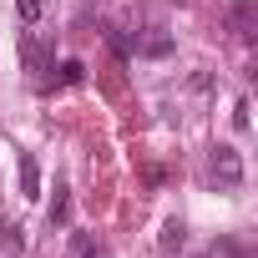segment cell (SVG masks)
<instances>
[{"instance_id":"obj_1","label":"cell","mask_w":258,"mask_h":258,"mask_svg":"<svg viewBox=\"0 0 258 258\" xmlns=\"http://www.w3.org/2000/svg\"><path fill=\"white\" fill-rule=\"evenodd\" d=\"M208 167H213V182L218 187H243V157H238V147H213V157H208Z\"/></svg>"},{"instance_id":"obj_2","label":"cell","mask_w":258,"mask_h":258,"mask_svg":"<svg viewBox=\"0 0 258 258\" xmlns=\"http://www.w3.org/2000/svg\"><path fill=\"white\" fill-rule=\"evenodd\" d=\"M228 26L238 31V41H253V31H258V6H253V0H233V6H228Z\"/></svg>"},{"instance_id":"obj_3","label":"cell","mask_w":258,"mask_h":258,"mask_svg":"<svg viewBox=\"0 0 258 258\" xmlns=\"http://www.w3.org/2000/svg\"><path fill=\"white\" fill-rule=\"evenodd\" d=\"M21 198H41V162L21 152Z\"/></svg>"},{"instance_id":"obj_4","label":"cell","mask_w":258,"mask_h":258,"mask_svg":"<svg viewBox=\"0 0 258 258\" xmlns=\"http://www.w3.org/2000/svg\"><path fill=\"white\" fill-rule=\"evenodd\" d=\"M0 243H6V253H26V228L16 218H6V228H0Z\"/></svg>"},{"instance_id":"obj_5","label":"cell","mask_w":258,"mask_h":258,"mask_svg":"<svg viewBox=\"0 0 258 258\" xmlns=\"http://www.w3.org/2000/svg\"><path fill=\"white\" fill-rule=\"evenodd\" d=\"M41 11H46V0H16V16H21L26 26H36V21H41Z\"/></svg>"},{"instance_id":"obj_6","label":"cell","mask_w":258,"mask_h":258,"mask_svg":"<svg viewBox=\"0 0 258 258\" xmlns=\"http://www.w3.org/2000/svg\"><path fill=\"white\" fill-rule=\"evenodd\" d=\"M61 81H66V86H81V81H86V66H81V61H61Z\"/></svg>"},{"instance_id":"obj_7","label":"cell","mask_w":258,"mask_h":258,"mask_svg":"<svg viewBox=\"0 0 258 258\" xmlns=\"http://www.w3.org/2000/svg\"><path fill=\"white\" fill-rule=\"evenodd\" d=\"M66 213H71V198H66V187L56 182V203H51V223H66Z\"/></svg>"},{"instance_id":"obj_8","label":"cell","mask_w":258,"mask_h":258,"mask_svg":"<svg viewBox=\"0 0 258 258\" xmlns=\"http://www.w3.org/2000/svg\"><path fill=\"white\" fill-rule=\"evenodd\" d=\"M162 248H167V253L182 248V223H177V218H167V228H162Z\"/></svg>"},{"instance_id":"obj_9","label":"cell","mask_w":258,"mask_h":258,"mask_svg":"<svg viewBox=\"0 0 258 258\" xmlns=\"http://www.w3.org/2000/svg\"><path fill=\"white\" fill-rule=\"evenodd\" d=\"M167 51H172L167 36H147V41H142V56H167Z\"/></svg>"},{"instance_id":"obj_10","label":"cell","mask_w":258,"mask_h":258,"mask_svg":"<svg viewBox=\"0 0 258 258\" xmlns=\"http://www.w3.org/2000/svg\"><path fill=\"white\" fill-rule=\"evenodd\" d=\"M21 51H26V66H31V71H41V61H46V51H41V46H36L31 36H26V46H21Z\"/></svg>"},{"instance_id":"obj_11","label":"cell","mask_w":258,"mask_h":258,"mask_svg":"<svg viewBox=\"0 0 258 258\" xmlns=\"http://www.w3.org/2000/svg\"><path fill=\"white\" fill-rule=\"evenodd\" d=\"M233 126H238V132H248V101H233Z\"/></svg>"}]
</instances>
